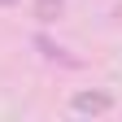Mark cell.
<instances>
[{"mask_svg":"<svg viewBox=\"0 0 122 122\" xmlns=\"http://www.w3.org/2000/svg\"><path fill=\"white\" fill-rule=\"evenodd\" d=\"M30 48H35L44 61H48V66H61V70H79V66H83L79 57H70V48H66V44H57L52 35H44V30H35V35H30Z\"/></svg>","mask_w":122,"mask_h":122,"instance_id":"obj_1","label":"cell"},{"mask_svg":"<svg viewBox=\"0 0 122 122\" xmlns=\"http://www.w3.org/2000/svg\"><path fill=\"white\" fill-rule=\"evenodd\" d=\"M70 109L74 113H109L113 109V96H109V92H74Z\"/></svg>","mask_w":122,"mask_h":122,"instance_id":"obj_2","label":"cell"},{"mask_svg":"<svg viewBox=\"0 0 122 122\" xmlns=\"http://www.w3.org/2000/svg\"><path fill=\"white\" fill-rule=\"evenodd\" d=\"M30 13H35L39 26H52V22L66 18V0H35V5H30Z\"/></svg>","mask_w":122,"mask_h":122,"instance_id":"obj_3","label":"cell"},{"mask_svg":"<svg viewBox=\"0 0 122 122\" xmlns=\"http://www.w3.org/2000/svg\"><path fill=\"white\" fill-rule=\"evenodd\" d=\"M13 5H18V0H0V9H13Z\"/></svg>","mask_w":122,"mask_h":122,"instance_id":"obj_4","label":"cell"}]
</instances>
